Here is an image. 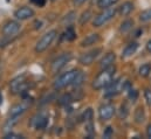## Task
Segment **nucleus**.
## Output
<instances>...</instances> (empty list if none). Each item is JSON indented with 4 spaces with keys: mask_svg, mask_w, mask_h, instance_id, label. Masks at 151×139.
<instances>
[{
    "mask_svg": "<svg viewBox=\"0 0 151 139\" xmlns=\"http://www.w3.org/2000/svg\"><path fill=\"white\" fill-rule=\"evenodd\" d=\"M144 120H145V112H144V109L139 106L135 111V122L138 124H142Z\"/></svg>",
    "mask_w": 151,
    "mask_h": 139,
    "instance_id": "nucleus-18",
    "label": "nucleus"
},
{
    "mask_svg": "<svg viewBox=\"0 0 151 139\" xmlns=\"http://www.w3.org/2000/svg\"><path fill=\"white\" fill-rule=\"evenodd\" d=\"M99 41H100V35L97 33H91V34L87 35L81 41V47H89V46H93V44L97 43Z\"/></svg>",
    "mask_w": 151,
    "mask_h": 139,
    "instance_id": "nucleus-14",
    "label": "nucleus"
},
{
    "mask_svg": "<svg viewBox=\"0 0 151 139\" xmlns=\"http://www.w3.org/2000/svg\"><path fill=\"white\" fill-rule=\"evenodd\" d=\"M50 1H56V0H50Z\"/></svg>",
    "mask_w": 151,
    "mask_h": 139,
    "instance_id": "nucleus-38",
    "label": "nucleus"
},
{
    "mask_svg": "<svg viewBox=\"0 0 151 139\" xmlns=\"http://www.w3.org/2000/svg\"><path fill=\"white\" fill-rule=\"evenodd\" d=\"M116 14V8L115 7H108L104 8L100 14H97L93 21L94 27H102L103 25H106L108 21H110Z\"/></svg>",
    "mask_w": 151,
    "mask_h": 139,
    "instance_id": "nucleus-5",
    "label": "nucleus"
},
{
    "mask_svg": "<svg viewBox=\"0 0 151 139\" xmlns=\"http://www.w3.org/2000/svg\"><path fill=\"white\" fill-rule=\"evenodd\" d=\"M19 116H12V117H8V119L6 120V123H5V125H4V129H5V131H9L18 122H19Z\"/></svg>",
    "mask_w": 151,
    "mask_h": 139,
    "instance_id": "nucleus-19",
    "label": "nucleus"
},
{
    "mask_svg": "<svg viewBox=\"0 0 151 139\" xmlns=\"http://www.w3.org/2000/svg\"><path fill=\"white\" fill-rule=\"evenodd\" d=\"M19 31H20V24L18 21H14V20L7 21L2 27V34L5 37L14 36L15 34H18Z\"/></svg>",
    "mask_w": 151,
    "mask_h": 139,
    "instance_id": "nucleus-10",
    "label": "nucleus"
},
{
    "mask_svg": "<svg viewBox=\"0 0 151 139\" xmlns=\"http://www.w3.org/2000/svg\"><path fill=\"white\" fill-rule=\"evenodd\" d=\"M72 57H73V55H72V53H69V52L59 55V56L52 62V66H50L52 72H54V74L59 72L60 70L62 69V68H63V67L72 60Z\"/></svg>",
    "mask_w": 151,
    "mask_h": 139,
    "instance_id": "nucleus-7",
    "label": "nucleus"
},
{
    "mask_svg": "<svg viewBox=\"0 0 151 139\" xmlns=\"http://www.w3.org/2000/svg\"><path fill=\"white\" fill-rule=\"evenodd\" d=\"M122 91H124V80L121 77V78L115 80L107 87L106 97H114V96L121 94Z\"/></svg>",
    "mask_w": 151,
    "mask_h": 139,
    "instance_id": "nucleus-9",
    "label": "nucleus"
},
{
    "mask_svg": "<svg viewBox=\"0 0 151 139\" xmlns=\"http://www.w3.org/2000/svg\"><path fill=\"white\" fill-rule=\"evenodd\" d=\"M90 18H91V13H90V11H86V12H83L82 15L80 16V25H84V24H87V22L90 20Z\"/></svg>",
    "mask_w": 151,
    "mask_h": 139,
    "instance_id": "nucleus-25",
    "label": "nucleus"
},
{
    "mask_svg": "<svg viewBox=\"0 0 151 139\" xmlns=\"http://www.w3.org/2000/svg\"><path fill=\"white\" fill-rule=\"evenodd\" d=\"M65 36H66L67 41H73V40H75L76 32H75V29H74V27H72V26L67 27L66 33H65Z\"/></svg>",
    "mask_w": 151,
    "mask_h": 139,
    "instance_id": "nucleus-22",
    "label": "nucleus"
},
{
    "mask_svg": "<svg viewBox=\"0 0 151 139\" xmlns=\"http://www.w3.org/2000/svg\"><path fill=\"white\" fill-rule=\"evenodd\" d=\"M137 97H138V91L132 89V88H130L129 89V98H130V101L131 102H136Z\"/></svg>",
    "mask_w": 151,
    "mask_h": 139,
    "instance_id": "nucleus-28",
    "label": "nucleus"
},
{
    "mask_svg": "<svg viewBox=\"0 0 151 139\" xmlns=\"http://www.w3.org/2000/svg\"><path fill=\"white\" fill-rule=\"evenodd\" d=\"M117 1H118V0H99L97 5H99L100 8L104 9V8H108V7L113 6L114 4H116Z\"/></svg>",
    "mask_w": 151,
    "mask_h": 139,
    "instance_id": "nucleus-23",
    "label": "nucleus"
},
{
    "mask_svg": "<svg viewBox=\"0 0 151 139\" xmlns=\"http://www.w3.org/2000/svg\"><path fill=\"white\" fill-rule=\"evenodd\" d=\"M5 138L6 139H15V138H24L22 136H20V135H17V133H13V132H8V133H6V136H5Z\"/></svg>",
    "mask_w": 151,
    "mask_h": 139,
    "instance_id": "nucleus-32",
    "label": "nucleus"
},
{
    "mask_svg": "<svg viewBox=\"0 0 151 139\" xmlns=\"http://www.w3.org/2000/svg\"><path fill=\"white\" fill-rule=\"evenodd\" d=\"M139 20H141L142 22L150 21V20H151V8L143 11V12L139 14Z\"/></svg>",
    "mask_w": 151,
    "mask_h": 139,
    "instance_id": "nucleus-24",
    "label": "nucleus"
},
{
    "mask_svg": "<svg viewBox=\"0 0 151 139\" xmlns=\"http://www.w3.org/2000/svg\"><path fill=\"white\" fill-rule=\"evenodd\" d=\"M134 27V21L132 20H125L121 24V27H119V32L121 33H128L129 31H131Z\"/></svg>",
    "mask_w": 151,
    "mask_h": 139,
    "instance_id": "nucleus-20",
    "label": "nucleus"
},
{
    "mask_svg": "<svg viewBox=\"0 0 151 139\" xmlns=\"http://www.w3.org/2000/svg\"><path fill=\"white\" fill-rule=\"evenodd\" d=\"M75 16H76L75 12H69V13L63 18V22H65V24H67L68 26H70V24L75 20Z\"/></svg>",
    "mask_w": 151,
    "mask_h": 139,
    "instance_id": "nucleus-27",
    "label": "nucleus"
},
{
    "mask_svg": "<svg viewBox=\"0 0 151 139\" xmlns=\"http://www.w3.org/2000/svg\"><path fill=\"white\" fill-rule=\"evenodd\" d=\"M70 101H72V95H70V94H68V95L66 94L63 97L60 98V103H61V104H68Z\"/></svg>",
    "mask_w": 151,
    "mask_h": 139,
    "instance_id": "nucleus-29",
    "label": "nucleus"
},
{
    "mask_svg": "<svg viewBox=\"0 0 151 139\" xmlns=\"http://www.w3.org/2000/svg\"><path fill=\"white\" fill-rule=\"evenodd\" d=\"M29 87H31V82L26 78V75L18 76L14 80H12L11 83H9V89L13 94L25 92V91L28 90Z\"/></svg>",
    "mask_w": 151,
    "mask_h": 139,
    "instance_id": "nucleus-4",
    "label": "nucleus"
},
{
    "mask_svg": "<svg viewBox=\"0 0 151 139\" xmlns=\"http://www.w3.org/2000/svg\"><path fill=\"white\" fill-rule=\"evenodd\" d=\"M137 48H138V43H137V42H131V43H129V44L124 48V50H123V53H122V56H123V57H129V56H131L132 54L136 53Z\"/></svg>",
    "mask_w": 151,
    "mask_h": 139,
    "instance_id": "nucleus-16",
    "label": "nucleus"
},
{
    "mask_svg": "<svg viewBox=\"0 0 151 139\" xmlns=\"http://www.w3.org/2000/svg\"><path fill=\"white\" fill-rule=\"evenodd\" d=\"M113 129L110 128V126H108L107 129H106V131H104V133H103V137L104 138H110L111 136H113Z\"/></svg>",
    "mask_w": 151,
    "mask_h": 139,
    "instance_id": "nucleus-31",
    "label": "nucleus"
},
{
    "mask_svg": "<svg viewBox=\"0 0 151 139\" xmlns=\"http://www.w3.org/2000/svg\"><path fill=\"white\" fill-rule=\"evenodd\" d=\"M56 36H58V32L55 29H52V31H48L47 33H45L35 44V52L43 53L46 49H48L50 47V44L56 39Z\"/></svg>",
    "mask_w": 151,
    "mask_h": 139,
    "instance_id": "nucleus-3",
    "label": "nucleus"
},
{
    "mask_svg": "<svg viewBox=\"0 0 151 139\" xmlns=\"http://www.w3.org/2000/svg\"><path fill=\"white\" fill-rule=\"evenodd\" d=\"M132 9H134V4L130 1H127L119 6V14L122 16H127L132 12Z\"/></svg>",
    "mask_w": 151,
    "mask_h": 139,
    "instance_id": "nucleus-17",
    "label": "nucleus"
},
{
    "mask_svg": "<svg viewBox=\"0 0 151 139\" xmlns=\"http://www.w3.org/2000/svg\"><path fill=\"white\" fill-rule=\"evenodd\" d=\"M81 119L84 120V122H89V120H91V119H93V110H91L90 107H88V109L82 113Z\"/></svg>",
    "mask_w": 151,
    "mask_h": 139,
    "instance_id": "nucleus-26",
    "label": "nucleus"
},
{
    "mask_svg": "<svg viewBox=\"0 0 151 139\" xmlns=\"http://www.w3.org/2000/svg\"><path fill=\"white\" fill-rule=\"evenodd\" d=\"M147 136H148V138H151V124H149L147 128Z\"/></svg>",
    "mask_w": 151,
    "mask_h": 139,
    "instance_id": "nucleus-35",
    "label": "nucleus"
},
{
    "mask_svg": "<svg viewBox=\"0 0 151 139\" xmlns=\"http://www.w3.org/2000/svg\"><path fill=\"white\" fill-rule=\"evenodd\" d=\"M33 123H34L35 129L42 130V129H46V126H47V124H48V118H47L46 116H43V115H39V116H37V117L34 118Z\"/></svg>",
    "mask_w": 151,
    "mask_h": 139,
    "instance_id": "nucleus-15",
    "label": "nucleus"
},
{
    "mask_svg": "<svg viewBox=\"0 0 151 139\" xmlns=\"http://www.w3.org/2000/svg\"><path fill=\"white\" fill-rule=\"evenodd\" d=\"M115 60H116V55H115V53H107L103 57H102V60L100 61V66H101V68L102 69H106V68H109V67H111L114 64V62H115Z\"/></svg>",
    "mask_w": 151,
    "mask_h": 139,
    "instance_id": "nucleus-13",
    "label": "nucleus"
},
{
    "mask_svg": "<svg viewBox=\"0 0 151 139\" xmlns=\"http://www.w3.org/2000/svg\"><path fill=\"white\" fill-rule=\"evenodd\" d=\"M78 74H80V70H77V69H73V70L67 71V72H63L62 75H60V76L54 81V84H53L54 89H55V90H61V89H63V88H66V87L73 84Z\"/></svg>",
    "mask_w": 151,
    "mask_h": 139,
    "instance_id": "nucleus-2",
    "label": "nucleus"
},
{
    "mask_svg": "<svg viewBox=\"0 0 151 139\" xmlns=\"http://www.w3.org/2000/svg\"><path fill=\"white\" fill-rule=\"evenodd\" d=\"M32 104H33V100H32L31 97H27V98H25L22 102L13 105V106L11 107L9 112H8V116H9V117H12V116H19V117H21V116L31 107Z\"/></svg>",
    "mask_w": 151,
    "mask_h": 139,
    "instance_id": "nucleus-6",
    "label": "nucleus"
},
{
    "mask_svg": "<svg viewBox=\"0 0 151 139\" xmlns=\"http://www.w3.org/2000/svg\"><path fill=\"white\" fill-rule=\"evenodd\" d=\"M31 2L38 7H43L46 5V0H31Z\"/></svg>",
    "mask_w": 151,
    "mask_h": 139,
    "instance_id": "nucleus-33",
    "label": "nucleus"
},
{
    "mask_svg": "<svg viewBox=\"0 0 151 139\" xmlns=\"http://www.w3.org/2000/svg\"><path fill=\"white\" fill-rule=\"evenodd\" d=\"M115 70L116 69H115L114 66L102 70V71L96 76V78L94 80V82H93V88H94L95 90H101V89L107 88V87L113 82Z\"/></svg>",
    "mask_w": 151,
    "mask_h": 139,
    "instance_id": "nucleus-1",
    "label": "nucleus"
},
{
    "mask_svg": "<svg viewBox=\"0 0 151 139\" xmlns=\"http://www.w3.org/2000/svg\"><path fill=\"white\" fill-rule=\"evenodd\" d=\"M88 0H74V5L75 6H81V5H83L84 2H87Z\"/></svg>",
    "mask_w": 151,
    "mask_h": 139,
    "instance_id": "nucleus-34",
    "label": "nucleus"
},
{
    "mask_svg": "<svg viewBox=\"0 0 151 139\" xmlns=\"http://www.w3.org/2000/svg\"><path fill=\"white\" fill-rule=\"evenodd\" d=\"M138 72H139V75L142 77H148L151 72V63H145V64L141 66Z\"/></svg>",
    "mask_w": 151,
    "mask_h": 139,
    "instance_id": "nucleus-21",
    "label": "nucleus"
},
{
    "mask_svg": "<svg viewBox=\"0 0 151 139\" xmlns=\"http://www.w3.org/2000/svg\"><path fill=\"white\" fill-rule=\"evenodd\" d=\"M144 96H145L147 103H148L149 105H151V90L150 89H145V91H144Z\"/></svg>",
    "mask_w": 151,
    "mask_h": 139,
    "instance_id": "nucleus-30",
    "label": "nucleus"
},
{
    "mask_svg": "<svg viewBox=\"0 0 151 139\" xmlns=\"http://www.w3.org/2000/svg\"><path fill=\"white\" fill-rule=\"evenodd\" d=\"M116 112V109L113 104L108 103V104L102 105L100 109H99V117L101 120H109L114 117Z\"/></svg>",
    "mask_w": 151,
    "mask_h": 139,
    "instance_id": "nucleus-11",
    "label": "nucleus"
},
{
    "mask_svg": "<svg viewBox=\"0 0 151 139\" xmlns=\"http://www.w3.org/2000/svg\"><path fill=\"white\" fill-rule=\"evenodd\" d=\"M2 104V95H1V91H0V105Z\"/></svg>",
    "mask_w": 151,
    "mask_h": 139,
    "instance_id": "nucleus-37",
    "label": "nucleus"
},
{
    "mask_svg": "<svg viewBox=\"0 0 151 139\" xmlns=\"http://www.w3.org/2000/svg\"><path fill=\"white\" fill-rule=\"evenodd\" d=\"M14 16H15V19L21 20V21L27 20V19H31L32 16H34V11L28 6H22L14 12Z\"/></svg>",
    "mask_w": 151,
    "mask_h": 139,
    "instance_id": "nucleus-12",
    "label": "nucleus"
},
{
    "mask_svg": "<svg viewBox=\"0 0 151 139\" xmlns=\"http://www.w3.org/2000/svg\"><path fill=\"white\" fill-rule=\"evenodd\" d=\"M102 49L101 48H95V49H91L89 52H86L83 53L80 59H78V62L82 64V66H90L91 63H94V61L99 57V55L101 54Z\"/></svg>",
    "mask_w": 151,
    "mask_h": 139,
    "instance_id": "nucleus-8",
    "label": "nucleus"
},
{
    "mask_svg": "<svg viewBox=\"0 0 151 139\" xmlns=\"http://www.w3.org/2000/svg\"><path fill=\"white\" fill-rule=\"evenodd\" d=\"M147 49H148L149 53H151V40H149L148 43H147Z\"/></svg>",
    "mask_w": 151,
    "mask_h": 139,
    "instance_id": "nucleus-36",
    "label": "nucleus"
}]
</instances>
